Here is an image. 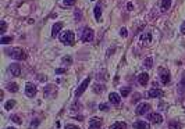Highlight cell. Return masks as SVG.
Listing matches in <instances>:
<instances>
[{
	"instance_id": "cell-1",
	"label": "cell",
	"mask_w": 185,
	"mask_h": 129,
	"mask_svg": "<svg viewBox=\"0 0 185 129\" xmlns=\"http://www.w3.org/2000/svg\"><path fill=\"white\" fill-rule=\"evenodd\" d=\"M74 33L71 32V31H67V32H64L61 36H60V40L64 43V44H68V46H73L74 44Z\"/></svg>"
},
{
	"instance_id": "cell-2",
	"label": "cell",
	"mask_w": 185,
	"mask_h": 129,
	"mask_svg": "<svg viewBox=\"0 0 185 129\" xmlns=\"http://www.w3.org/2000/svg\"><path fill=\"white\" fill-rule=\"evenodd\" d=\"M11 54V57L13 59H16V60H25L26 59V53L22 50L21 47H16V49H13L10 51Z\"/></svg>"
},
{
	"instance_id": "cell-3",
	"label": "cell",
	"mask_w": 185,
	"mask_h": 129,
	"mask_svg": "<svg viewBox=\"0 0 185 129\" xmlns=\"http://www.w3.org/2000/svg\"><path fill=\"white\" fill-rule=\"evenodd\" d=\"M93 31L92 29H89V28H85L84 29V32H82V36H81V39H82V42L85 43H89L93 40Z\"/></svg>"
},
{
	"instance_id": "cell-4",
	"label": "cell",
	"mask_w": 185,
	"mask_h": 129,
	"mask_svg": "<svg viewBox=\"0 0 185 129\" xmlns=\"http://www.w3.org/2000/svg\"><path fill=\"white\" fill-rule=\"evenodd\" d=\"M89 83H90V76H88V78H86V79H85V81L78 86V89H77V92H75L77 97H79L81 94H82V93H84L85 90H86V87L89 86Z\"/></svg>"
},
{
	"instance_id": "cell-5",
	"label": "cell",
	"mask_w": 185,
	"mask_h": 129,
	"mask_svg": "<svg viewBox=\"0 0 185 129\" xmlns=\"http://www.w3.org/2000/svg\"><path fill=\"white\" fill-rule=\"evenodd\" d=\"M25 93H26V96L33 97L36 94V86L33 85V83H31V82H28L25 85Z\"/></svg>"
},
{
	"instance_id": "cell-6",
	"label": "cell",
	"mask_w": 185,
	"mask_h": 129,
	"mask_svg": "<svg viewBox=\"0 0 185 129\" xmlns=\"http://www.w3.org/2000/svg\"><path fill=\"white\" fill-rule=\"evenodd\" d=\"M149 97H152V99H159V97H163L164 96V92L162 89H159V87H153V89H150L149 90Z\"/></svg>"
},
{
	"instance_id": "cell-7",
	"label": "cell",
	"mask_w": 185,
	"mask_h": 129,
	"mask_svg": "<svg viewBox=\"0 0 185 129\" xmlns=\"http://www.w3.org/2000/svg\"><path fill=\"white\" fill-rule=\"evenodd\" d=\"M160 81H162L163 85H167L170 82V72L167 70H164V68L160 70Z\"/></svg>"
},
{
	"instance_id": "cell-8",
	"label": "cell",
	"mask_w": 185,
	"mask_h": 129,
	"mask_svg": "<svg viewBox=\"0 0 185 129\" xmlns=\"http://www.w3.org/2000/svg\"><path fill=\"white\" fill-rule=\"evenodd\" d=\"M10 72L13 76H20L21 75V67L20 64H17V63H13L10 64Z\"/></svg>"
},
{
	"instance_id": "cell-9",
	"label": "cell",
	"mask_w": 185,
	"mask_h": 129,
	"mask_svg": "<svg viewBox=\"0 0 185 129\" xmlns=\"http://www.w3.org/2000/svg\"><path fill=\"white\" fill-rule=\"evenodd\" d=\"M150 110V106H149L148 103H142V104H139L137 107V114L138 115H143V114H146Z\"/></svg>"
},
{
	"instance_id": "cell-10",
	"label": "cell",
	"mask_w": 185,
	"mask_h": 129,
	"mask_svg": "<svg viewBox=\"0 0 185 129\" xmlns=\"http://www.w3.org/2000/svg\"><path fill=\"white\" fill-rule=\"evenodd\" d=\"M102 119L100 118H92L89 121V129H100Z\"/></svg>"
},
{
	"instance_id": "cell-11",
	"label": "cell",
	"mask_w": 185,
	"mask_h": 129,
	"mask_svg": "<svg viewBox=\"0 0 185 129\" xmlns=\"http://www.w3.org/2000/svg\"><path fill=\"white\" fill-rule=\"evenodd\" d=\"M149 121H152L153 124H162V121H163V117L157 113H152L149 115Z\"/></svg>"
},
{
	"instance_id": "cell-12",
	"label": "cell",
	"mask_w": 185,
	"mask_h": 129,
	"mask_svg": "<svg viewBox=\"0 0 185 129\" xmlns=\"http://www.w3.org/2000/svg\"><path fill=\"white\" fill-rule=\"evenodd\" d=\"M109 102L111 103V104H120V102H121V97H120V94L118 93H110L109 94Z\"/></svg>"
},
{
	"instance_id": "cell-13",
	"label": "cell",
	"mask_w": 185,
	"mask_h": 129,
	"mask_svg": "<svg viewBox=\"0 0 185 129\" xmlns=\"http://www.w3.org/2000/svg\"><path fill=\"white\" fill-rule=\"evenodd\" d=\"M138 82H139V85L145 86L146 83L149 82V75L146 74V72H142V74H139L138 75Z\"/></svg>"
},
{
	"instance_id": "cell-14",
	"label": "cell",
	"mask_w": 185,
	"mask_h": 129,
	"mask_svg": "<svg viewBox=\"0 0 185 129\" xmlns=\"http://www.w3.org/2000/svg\"><path fill=\"white\" fill-rule=\"evenodd\" d=\"M134 128L135 129H150V125L145 121H137L134 122Z\"/></svg>"
},
{
	"instance_id": "cell-15",
	"label": "cell",
	"mask_w": 185,
	"mask_h": 129,
	"mask_svg": "<svg viewBox=\"0 0 185 129\" xmlns=\"http://www.w3.org/2000/svg\"><path fill=\"white\" fill-rule=\"evenodd\" d=\"M63 28V24L61 22H57V24H54L53 25V29H52V36H56L58 32H60V29Z\"/></svg>"
},
{
	"instance_id": "cell-16",
	"label": "cell",
	"mask_w": 185,
	"mask_h": 129,
	"mask_svg": "<svg viewBox=\"0 0 185 129\" xmlns=\"http://www.w3.org/2000/svg\"><path fill=\"white\" fill-rule=\"evenodd\" d=\"M160 7H162V11H167L171 7V0H162Z\"/></svg>"
},
{
	"instance_id": "cell-17",
	"label": "cell",
	"mask_w": 185,
	"mask_h": 129,
	"mask_svg": "<svg viewBox=\"0 0 185 129\" xmlns=\"http://www.w3.org/2000/svg\"><path fill=\"white\" fill-rule=\"evenodd\" d=\"M125 128H127L125 122H114L110 126V129H125Z\"/></svg>"
},
{
	"instance_id": "cell-18",
	"label": "cell",
	"mask_w": 185,
	"mask_h": 129,
	"mask_svg": "<svg viewBox=\"0 0 185 129\" xmlns=\"http://www.w3.org/2000/svg\"><path fill=\"white\" fill-rule=\"evenodd\" d=\"M181 128H182V125L178 121H171L169 124V129H181Z\"/></svg>"
},
{
	"instance_id": "cell-19",
	"label": "cell",
	"mask_w": 185,
	"mask_h": 129,
	"mask_svg": "<svg viewBox=\"0 0 185 129\" xmlns=\"http://www.w3.org/2000/svg\"><path fill=\"white\" fill-rule=\"evenodd\" d=\"M142 42L143 43H150V40H152V35H150V32H146L142 35Z\"/></svg>"
},
{
	"instance_id": "cell-20",
	"label": "cell",
	"mask_w": 185,
	"mask_h": 129,
	"mask_svg": "<svg viewBox=\"0 0 185 129\" xmlns=\"http://www.w3.org/2000/svg\"><path fill=\"white\" fill-rule=\"evenodd\" d=\"M100 17H102V7L100 4H97L95 7V18L96 20H100Z\"/></svg>"
},
{
	"instance_id": "cell-21",
	"label": "cell",
	"mask_w": 185,
	"mask_h": 129,
	"mask_svg": "<svg viewBox=\"0 0 185 129\" xmlns=\"http://www.w3.org/2000/svg\"><path fill=\"white\" fill-rule=\"evenodd\" d=\"M143 65H145L146 68H152V67H153V59H152V57H148V59L143 61Z\"/></svg>"
},
{
	"instance_id": "cell-22",
	"label": "cell",
	"mask_w": 185,
	"mask_h": 129,
	"mask_svg": "<svg viewBox=\"0 0 185 129\" xmlns=\"http://www.w3.org/2000/svg\"><path fill=\"white\" fill-rule=\"evenodd\" d=\"M7 90L16 93V92H18V86H17V83H9L7 85Z\"/></svg>"
},
{
	"instance_id": "cell-23",
	"label": "cell",
	"mask_w": 185,
	"mask_h": 129,
	"mask_svg": "<svg viewBox=\"0 0 185 129\" xmlns=\"http://www.w3.org/2000/svg\"><path fill=\"white\" fill-rule=\"evenodd\" d=\"M103 90H105V85H99V83H96V85L93 86V92H95V93H102Z\"/></svg>"
},
{
	"instance_id": "cell-24",
	"label": "cell",
	"mask_w": 185,
	"mask_h": 129,
	"mask_svg": "<svg viewBox=\"0 0 185 129\" xmlns=\"http://www.w3.org/2000/svg\"><path fill=\"white\" fill-rule=\"evenodd\" d=\"M14 106H16V102H14V100H9V102L4 104V108L6 110H11Z\"/></svg>"
},
{
	"instance_id": "cell-25",
	"label": "cell",
	"mask_w": 185,
	"mask_h": 129,
	"mask_svg": "<svg viewBox=\"0 0 185 129\" xmlns=\"http://www.w3.org/2000/svg\"><path fill=\"white\" fill-rule=\"evenodd\" d=\"M130 93H131V89H130V87H121V96L122 97H127Z\"/></svg>"
},
{
	"instance_id": "cell-26",
	"label": "cell",
	"mask_w": 185,
	"mask_h": 129,
	"mask_svg": "<svg viewBox=\"0 0 185 129\" xmlns=\"http://www.w3.org/2000/svg\"><path fill=\"white\" fill-rule=\"evenodd\" d=\"M11 40H13V38H11V36H3V38H1V40H0V43L7 44V43H10Z\"/></svg>"
},
{
	"instance_id": "cell-27",
	"label": "cell",
	"mask_w": 185,
	"mask_h": 129,
	"mask_svg": "<svg viewBox=\"0 0 185 129\" xmlns=\"http://www.w3.org/2000/svg\"><path fill=\"white\" fill-rule=\"evenodd\" d=\"M11 119H13L16 124H21V118H20L18 115H11Z\"/></svg>"
},
{
	"instance_id": "cell-28",
	"label": "cell",
	"mask_w": 185,
	"mask_h": 129,
	"mask_svg": "<svg viewBox=\"0 0 185 129\" xmlns=\"http://www.w3.org/2000/svg\"><path fill=\"white\" fill-rule=\"evenodd\" d=\"M99 110H102V111H109V106L107 104H99Z\"/></svg>"
},
{
	"instance_id": "cell-29",
	"label": "cell",
	"mask_w": 185,
	"mask_h": 129,
	"mask_svg": "<svg viewBox=\"0 0 185 129\" xmlns=\"http://www.w3.org/2000/svg\"><path fill=\"white\" fill-rule=\"evenodd\" d=\"M73 63V59L71 57H64L63 59V64H71Z\"/></svg>"
},
{
	"instance_id": "cell-30",
	"label": "cell",
	"mask_w": 185,
	"mask_h": 129,
	"mask_svg": "<svg viewBox=\"0 0 185 129\" xmlns=\"http://www.w3.org/2000/svg\"><path fill=\"white\" fill-rule=\"evenodd\" d=\"M120 35H121L122 38H125V36L128 35V33H127V29H125V28H121V29H120Z\"/></svg>"
},
{
	"instance_id": "cell-31",
	"label": "cell",
	"mask_w": 185,
	"mask_h": 129,
	"mask_svg": "<svg viewBox=\"0 0 185 129\" xmlns=\"http://www.w3.org/2000/svg\"><path fill=\"white\" fill-rule=\"evenodd\" d=\"M64 4H65V6H74L75 4V0H64Z\"/></svg>"
},
{
	"instance_id": "cell-32",
	"label": "cell",
	"mask_w": 185,
	"mask_h": 129,
	"mask_svg": "<svg viewBox=\"0 0 185 129\" xmlns=\"http://www.w3.org/2000/svg\"><path fill=\"white\" fill-rule=\"evenodd\" d=\"M6 28H7V24H6L4 21H1V31H0V32L4 33L6 32Z\"/></svg>"
},
{
	"instance_id": "cell-33",
	"label": "cell",
	"mask_w": 185,
	"mask_h": 129,
	"mask_svg": "<svg viewBox=\"0 0 185 129\" xmlns=\"http://www.w3.org/2000/svg\"><path fill=\"white\" fill-rule=\"evenodd\" d=\"M64 129H79L78 126H75V125H65V128Z\"/></svg>"
},
{
	"instance_id": "cell-34",
	"label": "cell",
	"mask_w": 185,
	"mask_h": 129,
	"mask_svg": "<svg viewBox=\"0 0 185 129\" xmlns=\"http://www.w3.org/2000/svg\"><path fill=\"white\" fill-rule=\"evenodd\" d=\"M64 72H65L64 68H57V70H56V74H64Z\"/></svg>"
},
{
	"instance_id": "cell-35",
	"label": "cell",
	"mask_w": 185,
	"mask_h": 129,
	"mask_svg": "<svg viewBox=\"0 0 185 129\" xmlns=\"http://www.w3.org/2000/svg\"><path fill=\"white\" fill-rule=\"evenodd\" d=\"M181 33H184L185 35V22L182 24V27H181Z\"/></svg>"
},
{
	"instance_id": "cell-36",
	"label": "cell",
	"mask_w": 185,
	"mask_h": 129,
	"mask_svg": "<svg viewBox=\"0 0 185 129\" xmlns=\"http://www.w3.org/2000/svg\"><path fill=\"white\" fill-rule=\"evenodd\" d=\"M181 85H182V86H184V87H185V76H184V78H182V81H181Z\"/></svg>"
},
{
	"instance_id": "cell-37",
	"label": "cell",
	"mask_w": 185,
	"mask_h": 129,
	"mask_svg": "<svg viewBox=\"0 0 185 129\" xmlns=\"http://www.w3.org/2000/svg\"><path fill=\"white\" fill-rule=\"evenodd\" d=\"M160 108H167V104H163V103H162V104H160Z\"/></svg>"
},
{
	"instance_id": "cell-38",
	"label": "cell",
	"mask_w": 185,
	"mask_h": 129,
	"mask_svg": "<svg viewBox=\"0 0 185 129\" xmlns=\"http://www.w3.org/2000/svg\"><path fill=\"white\" fill-rule=\"evenodd\" d=\"M7 129H14V128H7Z\"/></svg>"
}]
</instances>
